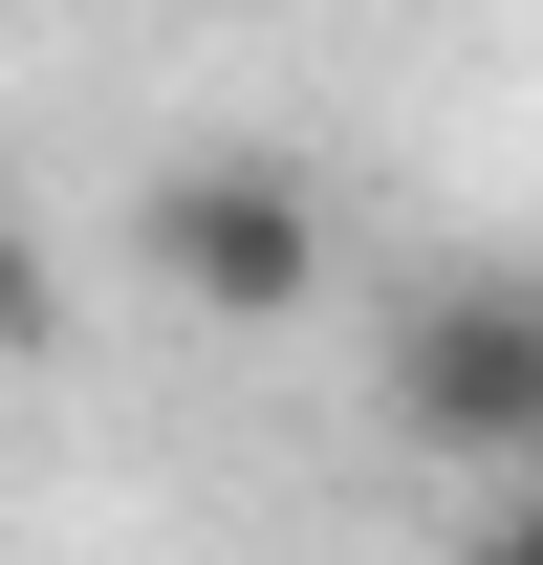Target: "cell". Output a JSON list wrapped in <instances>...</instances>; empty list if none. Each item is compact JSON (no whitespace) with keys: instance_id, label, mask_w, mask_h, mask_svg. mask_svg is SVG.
I'll list each match as a JSON object with an SVG mask.
<instances>
[{"instance_id":"cell-1","label":"cell","mask_w":543,"mask_h":565,"mask_svg":"<svg viewBox=\"0 0 543 565\" xmlns=\"http://www.w3.org/2000/svg\"><path fill=\"white\" fill-rule=\"evenodd\" d=\"M131 239H152V282H174L196 327H305V305H327V196H305L283 152H174L131 196Z\"/></svg>"},{"instance_id":"cell-3","label":"cell","mask_w":543,"mask_h":565,"mask_svg":"<svg viewBox=\"0 0 543 565\" xmlns=\"http://www.w3.org/2000/svg\"><path fill=\"white\" fill-rule=\"evenodd\" d=\"M0 370H66V262H44L22 196H0Z\"/></svg>"},{"instance_id":"cell-2","label":"cell","mask_w":543,"mask_h":565,"mask_svg":"<svg viewBox=\"0 0 543 565\" xmlns=\"http://www.w3.org/2000/svg\"><path fill=\"white\" fill-rule=\"evenodd\" d=\"M392 435L457 457V479L543 457V282H413L392 305Z\"/></svg>"}]
</instances>
